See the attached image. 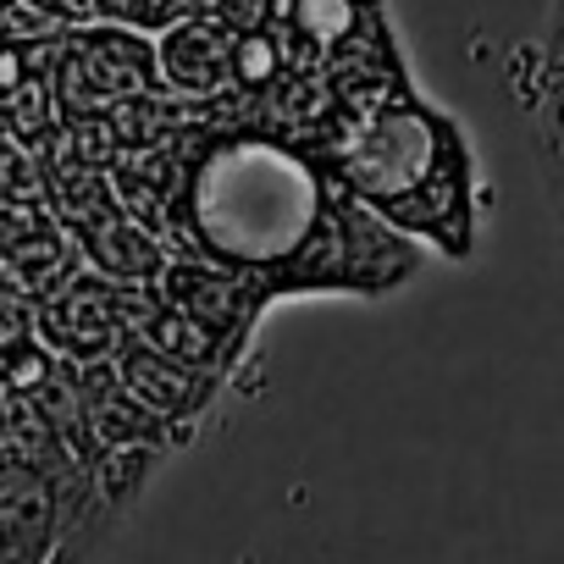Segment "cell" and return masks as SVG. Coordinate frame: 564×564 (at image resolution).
I'll list each match as a JSON object with an SVG mask.
<instances>
[{
	"label": "cell",
	"mask_w": 564,
	"mask_h": 564,
	"mask_svg": "<svg viewBox=\"0 0 564 564\" xmlns=\"http://www.w3.org/2000/svg\"><path fill=\"white\" fill-rule=\"evenodd\" d=\"M282 29L305 56H333L366 29L360 0H282Z\"/></svg>",
	"instance_id": "8fae6325"
},
{
	"label": "cell",
	"mask_w": 564,
	"mask_h": 564,
	"mask_svg": "<svg viewBox=\"0 0 564 564\" xmlns=\"http://www.w3.org/2000/svg\"><path fill=\"white\" fill-rule=\"evenodd\" d=\"M73 377H78V393H84V410H89V426L100 437V448H117V443H150V448H166V415L150 410L117 371L111 355L100 360H73Z\"/></svg>",
	"instance_id": "ba28073f"
},
{
	"label": "cell",
	"mask_w": 564,
	"mask_h": 564,
	"mask_svg": "<svg viewBox=\"0 0 564 564\" xmlns=\"http://www.w3.org/2000/svg\"><path fill=\"white\" fill-rule=\"evenodd\" d=\"M289 78V56H282V34H271V29H243L238 40H232V84H243V89H271V84H282Z\"/></svg>",
	"instance_id": "7c38bea8"
},
{
	"label": "cell",
	"mask_w": 564,
	"mask_h": 564,
	"mask_svg": "<svg viewBox=\"0 0 564 564\" xmlns=\"http://www.w3.org/2000/svg\"><path fill=\"white\" fill-rule=\"evenodd\" d=\"M333 177L316 155L271 133H221L194 150L177 238L194 254L271 271L322 221Z\"/></svg>",
	"instance_id": "7a4b0ae2"
},
{
	"label": "cell",
	"mask_w": 564,
	"mask_h": 564,
	"mask_svg": "<svg viewBox=\"0 0 564 564\" xmlns=\"http://www.w3.org/2000/svg\"><path fill=\"white\" fill-rule=\"evenodd\" d=\"M232 29L216 18H177L161 45H155V67L161 84L177 95H210L232 78Z\"/></svg>",
	"instance_id": "9c48e42d"
},
{
	"label": "cell",
	"mask_w": 564,
	"mask_h": 564,
	"mask_svg": "<svg viewBox=\"0 0 564 564\" xmlns=\"http://www.w3.org/2000/svg\"><path fill=\"white\" fill-rule=\"evenodd\" d=\"M34 188H40V172H34V161H29L23 150H12L7 139H0V194H7V199H18V205H29V199H34Z\"/></svg>",
	"instance_id": "4fadbf2b"
},
{
	"label": "cell",
	"mask_w": 564,
	"mask_h": 564,
	"mask_svg": "<svg viewBox=\"0 0 564 564\" xmlns=\"http://www.w3.org/2000/svg\"><path fill=\"white\" fill-rule=\"evenodd\" d=\"M536 67H542V84H547V78H564V0H553V7H547V18H542Z\"/></svg>",
	"instance_id": "5bb4252c"
},
{
	"label": "cell",
	"mask_w": 564,
	"mask_h": 564,
	"mask_svg": "<svg viewBox=\"0 0 564 564\" xmlns=\"http://www.w3.org/2000/svg\"><path fill=\"white\" fill-rule=\"evenodd\" d=\"M12 18V0H0V23H7Z\"/></svg>",
	"instance_id": "2e32d148"
},
{
	"label": "cell",
	"mask_w": 564,
	"mask_h": 564,
	"mask_svg": "<svg viewBox=\"0 0 564 564\" xmlns=\"http://www.w3.org/2000/svg\"><path fill=\"white\" fill-rule=\"evenodd\" d=\"M111 360H117L122 382H128L150 410H161L183 437H188V426L216 404V393H221V382H227V371H216V366H194V360H177V355H166V349L133 338V333L117 338Z\"/></svg>",
	"instance_id": "8992f818"
},
{
	"label": "cell",
	"mask_w": 564,
	"mask_h": 564,
	"mask_svg": "<svg viewBox=\"0 0 564 564\" xmlns=\"http://www.w3.org/2000/svg\"><path fill=\"white\" fill-rule=\"evenodd\" d=\"M40 338L67 355V360H100L122 338V311H117V276H84L62 282V294L45 300L40 311Z\"/></svg>",
	"instance_id": "52a82bcc"
},
{
	"label": "cell",
	"mask_w": 564,
	"mask_h": 564,
	"mask_svg": "<svg viewBox=\"0 0 564 564\" xmlns=\"http://www.w3.org/2000/svg\"><path fill=\"white\" fill-rule=\"evenodd\" d=\"M155 289L188 311L194 322H205L216 338H221V355H227V371L243 360L265 305L276 300L265 289V271H249V265H227V260H210V254H194V249H177L166 254Z\"/></svg>",
	"instance_id": "277c9868"
},
{
	"label": "cell",
	"mask_w": 564,
	"mask_h": 564,
	"mask_svg": "<svg viewBox=\"0 0 564 564\" xmlns=\"http://www.w3.org/2000/svg\"><path fill=\"white\" fill-rule=\"evenodd\" d=\"M78 238H84L89 260L106 276H117V282H155L161 265H166V254H172V249H161V232H150L144 221H133L122 205L78 221Z\"/></svg>",
	"instance_id": "30bf717a"
},
{
	"label": "cell",
	"mask_w": 564,
	"mask_h": 564,
	"mask_svg": "<svg viewBox=\"0 0 564 564\" xmlns=\"http://www.w3.org/2000/svg\"><path fill=\"white\" fill-rule=\"evenodd\" d=\"M547 210H553V227H558V238H564V199H558V205H547Z\"/></svg>",
	"instance_id": "9a60e30c"
},
{
	"label": "cell",
	"mask_w": 564,
	"mask_h": 564,
	"mask_svg": "<svg viewBox=\"0 0 564 564\" xmlns=\"http://www.w3.org/2000/svg\"><path fill=\"white\" fill-rule=\"evenodd\" d=\"M415 271H421L415 238L333 183L322 221L289 260L265 271V289L276 300L282 294H366V300H377V294H393L399 282H410Z\"/></svg>",
	"instance_id": "3957f363"
},
{
	"label": "cell",
	"mask_w": 564,
	"mask_h": 564,
	"mask_svg": "<svg viewBox=\"0 0 564 564\" xmlns=\"http://www.w3.org/2000/svg\"><path fill=\"white\" fill-rule=\"evenodd\" d=\"M51 89H56L62 117H100L117 100L144 95V89H166V84H161L150 40H139L128 29H89V34L67 40V56L51 73Z\"/></svg>",
	"instance_id": "5b68a950"
},
{
	"label": "cell",
	"mask_w": 564,
	"mask_h": 564,
	"mask_svg": "<svg viewBox=\"0 0 564 564\" xmlns=\"http://www.w3.org/2000/svg\"><path fill=\"white\" fill-rule=\"evenodd\" d=\"M327 177L382 210L410 238L465 260L476 249V161L454 117L393 89L366 106L327 150Z\"/></svg>",
	"instance_id": "6da1fadb"
}]
</instances>
